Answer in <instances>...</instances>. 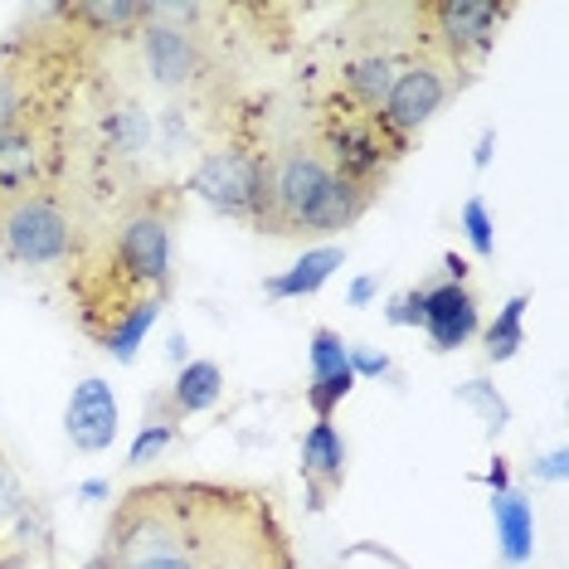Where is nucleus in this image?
<instances>
[{
    "label": "nucleus",
    "instance_id": "1",
    "mask_svg": "<svg viewBox=\"0 0 569 569\" xmlns=\"http://www.w3.org/2000/svg\"><path fill=\"white\" fill-rule=\"evenodd\" d=\"M200 569H297L273 491L239 482H180Z\"/></svg>",
    "mask_w": 569,
    "mask_h": 569
},
{
    "label": "nucleus",
    "instance_id": "2",
    "mask_svg": "<svg viewBox=\"0 0 569 569\" xmlns=\"http://www.w3.org/2000/svg\"><path fill=\"white\" fill-rule=\"evenodd\" d=\"M375 204V196L341 180L317 151V141H288L268 151V219L273 239H327L351 229Z\"/></svg>",
    "mask_w": 569,
    "mask_h": 569
},
{
    "label": "nucleus",
    "instance_id": "3",
    "mask_svg": "<svg viewBox=\"0 0 569 569\" xmlns=\"http://www.w3.org/2000/svg\"><path fill=\"white\" fill-rule=\"evenodd\" d=\"M54 20V30H16V40L0 44V127L69 112L88 69V44L63 24L59 6Z\"/></svg>",
    "mask_w": 569,
    "mask_h": 569
},
{
    "label": "nucleus",
    "instance_id": "4",
    "mask_svg": "<svg viewBox=\"0 0 569 569\" xmlns=\"http://www.w3.org/2000/svg\"><path fill=\"white\" fill-rule=\"evenodd\" d=\"M102 555L112 560V569H200L180 482H147L122 491V501L108 516Z\"/></svg>",
    "mask_w": 569,
    "mask_h": 569
},
{
    "label": "nucleus",
    "instance_id": "5",
    "mask_svg": "<svg viewBox=\"0 0 569 569\" xmlns=\"http://www.w3.org/2000/svg\"><path fill=\"white\" fill-rule=\"evenodd\" d=\"M468 83H472L468 73L443 63L438 54H429V49H409V54L399 59V73H395L390 93H385L380 112L370 118L375 137H380V151L390 157V166H399L409 157L413 137H419L423 127H429Z\"/></svg>",
    "mask_w": 569,
    "mask_h": 569
},
{
    "label": "nucleus",
    "instance_id": "6",
    "mask_svg": "<svg viewBox=\"0 0 569 569\" xmlns=\"http://www.w3.org/2000/svg\"><path fill=\"white\" fill-rule=\"evenodd\" d=\"M93 249L79 204L69 190L24 196L0 204V258L16 268H73Z\"/></svg>",
    "mask_w": 569,
    "mask_h": 569
},
{
    "label": "nucleus",
    "instance_id": "7",
    "mask_svg": "<svg viewBox=\"0 0 569 569\" xmlns=\"http://www.w3.org/2000/svg\"><path fill=\"white\" fill-rule=\"evenodd\" d=\"M511 16V0H419V6H409L413 49H429L468 79H477V69L497 49Z\"/></svg>",
    "mask_w": 569,
    "mask_h": 569
},
{
    "label": "nucleus",
    "instance_id": "8",
    "mask_svg": "<svg viewBox=\"0 0 569 569\" xmlns=\"http://www.w3.org/2000/svg\"><path fill=\"white\" fill-rule=\"evenodd\" d=\"M190 190L214 204L219 214L239 219V224H253L263 234V219H268V147L258 141H219L190 171Z\"/></svg>",
    "mask_w": 569,
    "mask_h": 569
},
{
    "label": "nucleus",
    "instance_id": "9",
    "mask_svg": "<svg viewBox=\"0 0 569 569\" xmlns=\"http://www.w3.org/2000/svg\"><path fill=\"white\" fill-rule=\"evenodd\" d=\"M63 180H69V118L0 127V204L63 190Z\"/></svg>",
    "mask_w": 569,
    "mask_h": 569
},
{
    "label": "nucleus",
    "instance_id": "10",
    "mask_svg": "<svg viewBox=\"0 0 569 569\" xmlns=\"http://www.w3.org/2000/svg\"><path fill=\"white\" fill-rule=\"evenodd\" d=\"M151 6V0H147ZM210 16V10H204ZM141 40V59H147V73L161 93L176 98H200L204 88H214L219 79V59L210 34L196 24H171V20H147V30L137 34Z\"/></svg>",
    "mask_w": 569,
    "mask_h": 569
},
{
    "label": "nucleus",
    "instance_id": "11",
    "mask_svg": "<svg viewBox=\"0 0 569 569\" xmlns=\"http://www.w3.org/2000/svg\"><path fill=\"white\" fill-rule=\"evenodd\" d=\"M390 321L395 327H423L433 341V351H458L468 346L477 327H482V312H477V297L468 282H423L405 297L390 302Z\"/></svg>",
    "mask_w": 569,
    "mask_h": 569
},
{
    "label": "nucleus",
    "instance_id": "12",
    "mask_svg": "<svg viewBox=\"0 0 569 569\" xmlns=\"http://www.w3.org/2000/svg\"><path fill=\"white\" fill-rule=\"evenodd\" d=\"M63 433L79 452H108L112 438H118V395H112L108 380L88 375V380L73 390L69 413H63Z\"/></svg>",
    "mask_w": 569,
    "mask_h": 569
},
{
    "label": "nucleus",
    "instance_id": "13",
    "mask_svg": "<svg viewBox=\"0 0 569 569\" xmlns=\"http://www.w3.org/2000/svg\"><path fill=\"white\" fill-rule=\"evenodd\" d=\"M297 468H302V482H307V507L321 511L336 491L346 487V443L336 433L331 419H317L302 438V452H297Z\"/></svg>",
    "mask_w": 569,
    "mask_h": 569
},
{
    "label": "nucleus",
    "instance_id": "14",
    "mask_svg": "<svg viewBox=\"0 0 569 569\" xmlns=\"http://www.w3.org/2000/svg\"><path fill=\"white\" fill-rule=\"evenodd\" d=\"M351 390H356L351 346H346L331 327H317L312 331V385H307V405H312L317 419H331Z\"/></svg>",
    "mask_w": 569,
    "mask_h": 569
},
{
    "label": "nucleus",
    "instance_id": "15",
    "mask_svg": "<svg viewBox=\"0 0 569 569\" xmlns=\"http://www.w3.org/2000/svg\"><path fill=\"white\" fill-rule=\"evenodd\" d=\"M219 395H224V370H219L214 360H186L176 380L166 385V399H171V409L180 413V419L214 409Z\"/></svg>",
    "mask_w": 569,
    "mask_h": 569
},
{
    "label": "nucleus",
    "instance_id": "16",
    "mask_svg": "<svg viewBox=\"0 0 569 569\" xmlns=\"http://www.w3.org/2000/svg\"><path fill=\"white\" fill-rule=\"evenodd\" d=\"M341 263H346V249H341V243H327V249L302 253V258H297V263L288 268V273L268 278L263 292H268V297H312Z\"/></svg>",
    "mask_w": 569,
    "mask_h": 569
},
{
    "label": "nucleus",
    "instance_id": "17",
    "mask_svg": "<svg viewBox=\"0 0 569 569\" xmlns=\"http://www.w3.org/2000/svg\"><path fill=\"white\" fill-rule=\"evenodd\" d=\"M491 516H497V540H501V555L511 565H526L530 560V546H536V516H530L521 491H497L491 501Z\"/></svg>",
    "mask_w": 569,
    "mask_h": 569
},
{
    "label": "nucleus",
    "instance_id": "18",
    "mask_svg": "<svg viewBox=\"0 0 569 569\" xmlns=\"http://www.w3.org/2000/svg\"><path fill=\"white\" fill-rule=\"evenodd\" d=\"M526 307H530V297H526V292H516L511 302L497 312V321H491V327L482 331L487 360H511V356L526 346Z\"/></svg>",
    "mask_w": 569,
    "mask_h": 569
},
{
    "label": "nucleus",
    "instance_id": "19",
    "mask_svg": "<svg viewBox=\"0 0 569 569\" xmlns=\"http://www.w3.org/2000/svg\"><path fill=\"white\" fill-rule=\"evenodd\" d=\"M171 443H176V429H171V423H141V433H137L132 452H127V462H132V468H141V462H157Z\"/></svg>",
    "mask_w": 569,
    "mask_h": 569
},
{
    "label": "nucleus",
    "instance_id": "20",
    "mask_svg": "<svg viewBox=\"0 0 569 569\" xmlns=\"http://www.w3.org/2000/svg\"><path fill=\"white\" fill-rule=\"evenodd\" d=\"M462 229H468L477 258H491V253H497V234H491V214H487L482 200H468V204H462Z\"/></svg>",
    "mask_w": 569,
    "mask_h": 569
},
{
    "label": "nucleus",
    "instance_id": "21",
    "mask_svg": "<svg viewBox=\"0 0 569 569\" xmlns=\"http://www.w3.org/2000/svg\"><path fill=\"white\" fill-rule=\"evenodd\" d=\"M351 370H356V380H360V375H385V370H390V360L370 356V351H351Z\"/></svg>",
    "mask_w": 569,
    "mask_h": 569
},
{
    "label": "nucleus",
    "instance_id": "22",
    "mask_svg": "<svg viewBox=\"0 0 569 569\" xmlns=\"http://www.w3.org/2000/svg\"><path fill=\"white\" fill-rule=\"evenodd\" d=\"M375 288H380V278H356V282H351V302L366 307L370 297H375Z\"/></svg>",
    "mask_w": 569,
    "mask_h": 569
},
{
    "label": "nucleus",
    "instance_id": "23",
    "mask_svg": "<svg viewBox=\"0 0 569 569\" xmlns=\"http://www.w3.org/2000/svg\"><path fill=\"white\" fill-rule=\"evenodd\" d=\"M83 569H112V560H108V555H102V550H98V555H93V560H88Z\"/></svg>",
    "mask_w": 569,
    "mask_h": 569
}]
</instances>
